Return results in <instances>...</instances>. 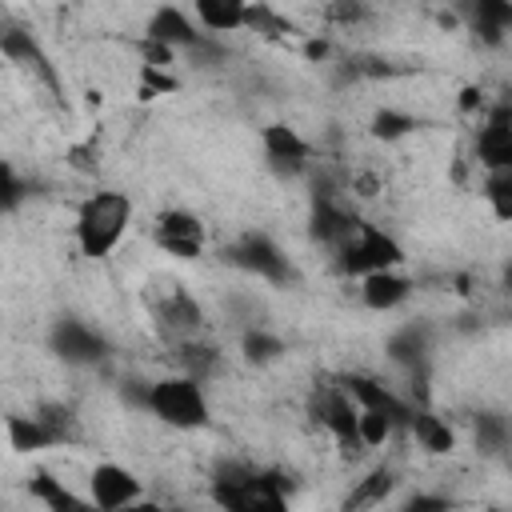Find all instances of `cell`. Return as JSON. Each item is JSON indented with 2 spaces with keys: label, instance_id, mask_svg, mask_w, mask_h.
I'll return each instance as SVG.
<instances>
[{
  "label": "cell",
  "instance_id": "cell-42",
  "mask_svg": "<svg viewBox=\"0 0 512 512\" xmlns=\"http://www.w3.org/2000/svg\"><path fill=\"white\" fill-rule=\"evenodd\" d=\"M352 188H356L360 196H376V188H380V184H376V176H372V172H364V176H356V180H352Z\"/></svg>",
  "mask_w": 512,
  "mask_h": 512
},
{
  "label": "cell",
  "instance_id": "cell-1",
  "mask_svg": "<svg viewBox=\"0 0 512 512\" xmlns=\"http://www.w3.org/2000/svg\"><path fill=\"white\" fill-rule=\"evenodd\" d=\"M128 220H132V200H128V192H116V188L92 192V196L76 208V244H80V252L92 256V260H104V256L120 244Z\"/></svg>",
  "mask_w": 512,
  "mask_h": 512
},
{
  "label": "cell",
  "instance_id": "cell-23",
  "mask_svg": "<svg viewBox=\"0 0 512 512\" xmlns=\"http://www.w3.org/2000/svg\"><path fill=\"white\" fill-rule=\"evenodd\" d=\"M176 364H180V372H188V376H196L204 384L208 376L220 372V352L212 344H204V340L192 336V340H180L176 344Z\"/></svg>",
  "mask_w": 512,
  "mask_h": 512
},
{
  "label": "cell",
  "instance_id": "cell-39",
  "mask_svg": "<svg viewBox=\"0 0 512 512\" xmlns=\"http://www.w3.org/2000/svg\"><path fill=\"white\" fill-rule=\"evenodd\" d=\"M456 108H460L464 116H468V112H480V108H484V92H480L476 84H464V88H460V100H456Z\"/></svg>",
  "mask_w": 512,
  "mask_h": 512
},
{
  "label": "cell",
  "instance_id": "cell-2",
  "mask_svg": "<svg viewBox=\"0 0 512 512\" xmlns=\"http://www.w3.org/2000/svg\"><path fill=\"white\" fill-rule=\"evenodd\" d=\"M148 412L160 416L168 428H204L208 424V396L200 388L196 376L180 372V376H164V380H152V400H148Z\"/></svg>",
  "mask_w": 512,
  "mask_h": 512
},
{
  "label": "cell",
  "instance_id": "cell-26",
  "mask_svg": "<svg viewBox=\"0 0 512 512\" xmlns=\"http://www.w3.org/2000/svg\"><path fill=\"white\" fill-rule=\"evenodd\" d=\"M472 432H476V448L488 456H504V448L512 444V428L500 412H480L472 420Z\"/></svg>",
  "mask_w": 512,
  "mask_h": 512
},
{
  "label": "cell",
  "instance_id": "cell-35",
  "mask_svg": "<svg viewBox=\"0 0 512 512\" xmlns=\"http://www.w3.org/2000/svg\"><path fill=\"white\" fill-rule=\"evenodd\" d=\"M24 196H28V184L16 176L12 164H4V168H0V204H4V212H16Z\"/></svg>",
  "mask_w": 512,
  "mask_h": 512
},
{
  "label": "cell",
  "instance_id": "cell-9",
  "mask_svg": "<svg viewBox=\"0 0 512 512\" xmlns=\"http://www.w3.org/2000/svg\"><path fill=\"white\" fill-rule=\"evenodd\" d=\"M152 236L176 260H196L204 252V224L196 212H184V208H164L152 220Z\"/></svg>",
  "mask_w": 512,
  "mask_h": 512
},
{
  "label": "cell",
  "instance_id": "cell-27",
  "mask_svg": "<svg viewBox=\"0 0 512 512\" xmlns=\"http://www.w3.org/2000/svg\"><path fill=\"white\" fill-rule=\"evenodd\" d=\"M416 128H420V120H416L412 112H404V108H380V112L372 116V124H368V132H372L376 140H384V144L404 140V136H412Z\"/></svg>",
  "mask_w": 512,
  "mask_h": 512
},
{
  "label": "cell",
  "instance_id": "cell-40",
  "mask_svg": "<svg viewBox=\"0 0 512 512\" xmlns=\"http://www.w3.org/2000/svg\"><path fill=\"white\" fill-rule=\"evenodd\" d=\"M448 504H452L448 496H408L404 500L408 512H432V508H448Z\"/></svg>",
  "mask_w": 512,
  "mask_h": 512
},
{
  "label": "cell",
  "instance_id": "cell-14",
  "mask_svg": "<svg viewBox=\"0 0 512 512\" xmlns=\"http://www.w3.org/2000/svg\"><path fill=\"white\" fill-rule=\"evenodd\" d=\"M356 216L352 212H344L332 196H316L312 200V216H308V236L316 240V244H328V248H344L348 240H352V232H356Z\"/></svg>",
  "mask_w": 512,
  "mask_h": 512
},
{
  "label": "cell",
  "instance_id": "cell-15",
  "mask_svg": "<svg viewBox=\"0 0 512 512\" xmlns=\"http://www.w3.org/2000/svg\"><path fill=\"white\" fill-rule=\"evenodd\" d=\"M464 20L480 44L500 48L512 32V0H464Z\"/></svg>",
  "mask_w": 512,
  "mask_h": 512
},
{
  "label": "cell",
  "instance_id": "cell-20",
  "mask_svg": "<svg viewBox=\"0 0 512 512\" xmlns=\"http://www.w3.org/2000/svg\"><path fill=\"white\" fill-rule=\"evenodd\" d=\"M408 428H412L416 444H420L424 452H432V456H448V452L456 448V432H452V424H448V420H440L436 412H428L424 404H420V408H412Z\"/></svg>",
  "mask_w": 512,
  "mask_h": 512
},
{
  "label": "cell",
  "instance_id": "cell-11",
  "mask_svg": "<svg viewBox=\"0 0 512 512\" xmlns=\"http://www.w3.org/2000/svg\"><path fill=\"white\" fill-rule=\"evenodd\" d=\"M260 144H264V160L276 176H300L312 160V144L288 124H268L260 132Z\"/></svg>",
  "mask_w": 512,
  "mask_h": 512
},
{
  "label": "cell",
  "instance_id": "cell-41",
  "mask_svg": "<svg viewBox=\"0 0 512 512\" xmlns=\"http://www.w3.org/2000/svg\"><path fill=\"white\" fill-rule=\"evenodd\" d=\"M328 52H332V48H328V40H320V36L304 40V60H312V64H316V60H328Z\"/></svg>",
  "mask_w": 512,
  "mask_h": 512
},
{
  "label": "cell",
  "instance_id": "cell-37",
  "mask_svg": "<svg viewBox=\"0 0 512 512\" xmlns=\"http://www.w3.org/2000/svg\"><path fill=\"white\" fill-rule=\"evenodd\" d=\"M148 400H152V384L148 380H136V376L120 380V404H128L136 412H148Z\"/></svg>",
  "mask_w": 512,
  "mask_h": 512
},
{
  "label": "cell",
  "instance_id": "cell-8",
  "mask_svg": "<svg viewBox=\"0 0 512 512\" xmlns=\"http://www.w3.org/2000/svg\"><path fill=\"white\" fill-rule=\"evenodd\" d=\"M48 348L64 364H100L108 356V340L96 328H88L84 320H76V316H60L48 328Z\"/></svg>",
  "mask_w": 512,
  "mask_h": 512
},
{
  "label": "cell",
  "instance_id": "cell-28",
  "mask_svg": "<svg viewBox=\"0 0 512 512\" xmlns=\"http://www.w3.org/2000/svg\"><path fill=\"white\" fill-rule=\"evenodd\" d=\"M36 416L44 420V428L52 432V440H56V444H76V440H80V420H76V412H72L68 404L48 400V404H40V408H36Z\"/></svg>",
  "mask_w": 512,
  "mask_h": 512
},
{
  "label": "cell",
  "instance_id": "cell-19",
  "mask_svg": "<svg viewBox=\"0 0 512 512\" xmlns=\"http://www.w3.org/2000/svg\"><path fill=\"white\" fill-rule=\"evenodd\" d=\"M344 388L352 392V400L360 404V408H384V412H392L396 416V424H404L408 428V416H412V408L388 388V384H380V380H372V376H364V372H352V376H344Z\"/></svg>",
  "mask_w": 512,
  "mask_h": 512
},
{
  "label": "cell",
  "instance_id": "cell-31",
  "mask_svg": "<svg viewBox=\"0 0 512 512\" xmlns=\"http://www.w3.org/2000/svg\"><path fill=\"white\" fill-rule=\"evenodd\" d=\"M484 200L492 204L496 220L512 224V168H496L484 176Z\"/></svg>",
  "mask_w": 512,
  "mask_h": 512
},
{
  "label": "cell",
  "instance_id": "cell-7",
  "mask_svg": "<svg viewBox=\"0 0 512 512\" xmlns=\"http://www.w3.org/2000/svg\"><path fill=\"white\" fill-rule=\"evenodd\" d=\"M152 320H156V332L176 348L180 340L200 336V328H204V308H200V300H196L192 292L168 288V292L152 304Z\"/></svg>",
  "mask_w": 512,
  "mask_h": 512
},
{
  "label": "cell",
  "instance_id": "cell-33",
  "mask_svg": "<svg viewBox=\"0 0 512 512\" xmlns=\"http://www.w3.org/2000/svg\"><path fill=\"white\" fill-rule=\"evenodd\" d=\"M180 88V80L168 68L156 64H140V100H156V96H172Z\"/></svg>",
  "mask_w": 512,
  "mask_h": 512
},
{
  "label": "cell",
  "instance_id": "cell-4",
  "mask_svg": "<svg viewBox=\"0 0 512 512\" xmlns=\"http://www.w3.org/2000/svg\"><path fill=\"white\" fill-rule=\"evenodd\" d=\"M312 420L324 424V428L336 436L344 460H356L360 452H368L364 440H360V428H356L360 404L352 400L348 388H324V392H316V396H312Z\"/></svg>",
  "mask_w": 512,
  "mask_h": 512
},
{
  "label": "cell",
  "instance_id": "cell-21",
  "mask_svg": "<svg viewBox=\"0 0 512 512\" xmlns=\"http://www.w3.org/2000/svg\"><path fill=\"white\" fill-rule=\"evenodd\" d=\"M192 12L208 32H236L248 20V0H192Z\"/></svg>",
  "mask_w": 512,
  "mask_h": 512
},
{
  "label": "cell",
  "instance_id": "cell-22",
  "mask_svg": "<svg viewBox=\"0 0 512 512\" xmlns=\"http://www.w3.org/2000/svg\"><path fill=\"white\" fill-rule=\"evenodd\" d=\"M4 428H8V444H12L16 452H24V456L44 452V448H52V444H56L40 416H16V412H12V416L4 420Z\"/></svg>",
  "mask_w": 512,
  "mask_h": 512
},
{
  "label": "cell",
  "instance_id": "cell-29",
  "mask_svg": "<svg viewBox=\"0 0 512 512\" xmlns=\"http://www.w3.org/2000/svg\"><path fill=\"white\" fill-rule=\"evenodd\" d=\"M244 28H252V32H260V36H268V40H284V36H292V32H300L288 16H280V12H272L264 0H248V20H244Z\"/></svg>",
  "mask_w": 512,
  "mask_h": 512
},
{
  "label": "cell",
  "instance_id": "cell-13",
  "mask_svg": "<svg viewBox=\"0 0 512 512\" xmlns=\"http://www.w3.org/2000/svg\"><path fill=\"white\" fill-rule=\"evenodd\" d=\"M476 160L496 172V168H512V104H492L484 128L476 132Z\"/></svg>",
  "mask_w": 512,
  "mask_h": 512
},
{
  "label": "cell",
  "instance_id": "cell-10",
  "mask_svg": "<svg viewBox=\"0 0 512 512\" xmlns=\"http://www.w3.org/2000/svg\"><path fill=\"white\" fill-rule=\"evenodd\" d=\"M0 52L12 60V64H20L24 72H32L56 100L64 96V88H60V76H56V68H52V60L44 56V48L36 44V36L28 32V28H20V24H8L4 32H0Z\"/></svg>",
  "mask_w": 512,
  "mask_h": 512
},
{
  "label": "cell",
  "instance_id": "cell-25",
  "mask_svg": "<svg viewBox=\"0 0 512 512\" xmlns=\"http://www.w3.org/2000/svg\"><path fill=\"white\" fill-rule=\"evenodd\" d=\"M240 352H244V360L248 364H256V368H264V364H276L288 348H284V340L280 336H272V332H264V328H244V336H240Z\"/></svg>",
  "mask_w": 512,
  "mask_h": 512
},
{
  "label": "cell",
  "instance_id": "cell-32",
  "mask_svg": "<svg viewBox=\"0 0 512 512\" xmlns=\"http://www.w3.org/2000/svg\"><path fill=\"white\" fill-rule=\"evenodd\" d=\"M356 428H360L364 448H380V444H384L400 424H396V416H392V412H384V408H360Z\"/></svg>",
  "mask_w": 512,
  "mask_h": 512
},
{
  "label": "cell",
  "instance_id": "cell-24",
  "mask_svg": "<svg viewBox=\"0 0 512 512\" xmlns=\"http://www.w3.org/2000/svg\"><path fill=\"white\" fill-rule=\"evenodd\" d=\"M392 488H396V472H392V468H372V472L344 496V508H376V504H384V500L392 496Z\"/></svg>",
  "mask_w": 512,
  "mask_h": 512
},
{
  "label": "cell",
  "instance_id": "cell-30",
  "mask_svg": "<svg viewBox=\"0 0 512 512\" xmlns=\"http://www.w3.org/2000/svg\"><path fill=\"white\" fill-rule=\"evenodd\" d=\"M28 492H32V500H40V504H48L52 512H64V508H76L80 504V496H72L52 472H32V480H28Z\"/></svg>",
  "mask_w": 512,
  "mask_h": 512
},
{
  "label": "cell",
  "instance_id": "cell-6",
  "mask_svg": "<svg viewBox=\"0 0 512 512\" xmlns=\"http://www.w3.org/2000/svg\"><path fill=\"white\" fill-rule=\"evenodd\" d=\"M144 36H156V40H164V44H172V48H188L196 60H220V56H224L220 40L208 36V32H200L176 4H160V8L148 16Z\"/></svg>",
  "mask_w": 512,
  "mask_h": 512
},
{
  "label": "cell",
  "instance_id": "cell-34",
  "mask_svg": "<svg viewBox=\"0 0 512 512\" xmlns=\"http://www.w3.org/2000/svg\"><path fill=\"white\" fill-rule=\"evenodd\" d=\"M324 16H328V24L352 28V24L368 20V4H364V0H328V4H324Z\"/></svg>",
  "mask_w": 512,
  "mask_h": 512
},
{
  "label": "cell",
  "instance_id": "cell-3",
  "mask_svg": "<svg viewBox=\"0 0 512 512\" xmlns=\"http://www.w3.org/2000/svg\"><path fill=\"white\" fill-rule=\"evenodd\" d=\"M340 260V272L344 276H368V272H380V268H400L404 264V248L384 232V228H376V224H356V232H352V240L336 252Z\"/></svg>",
  "mask_w": 512,
  "mask_h": 512
},
{
  "label": "cell",
  "instance_id": "cell-12",
  "mask_svg": "<svg viewBox=\"0 0 512 512\" xmlns=\"http://www.w3.org/2000/svg\"><path fill=\"white\" fill-rule=\"evenodd\" d=\"M88 496H92L96 508L116 512V508H128V504L140 500V480H136L124 464L104 460V464H96L92 476H88Z\"/></svg>",
  "mask_w": 512,
  "mask_h": 512
},
{
  "label": "cell",
  "instance_id": "cell-36",
  "mask_svg": "<svg viewBox=\"0 0 512 512\" xmlns=\"http://www.w3.org/2000/svg\"><path fill=\"white\" fill-rule=\"evenodd\" d=\"M140 60L144 64H156V68H168L172 60H176V48L172 44H164V40H156V36H140Z\"/></svg>",
  "mask_w": 512,
  "mask_h": 512
},
{
  "label": "cell",
  "instance_id": "cell-5",
  "mask_svg": "<svg viewBox=\"0 0 512 512\" xmlns=\"http://www.w3.org/2000/svg\"><path fill=\"white\" fill-rule=\"evenodd\" d=\"M224 256H228V264H236L240 272H248V276H256V280H268V284H288V280H296L292 260H288L284 248H280L272 236H264V232H244Z\"/></svg>",
  "mask_w": 512,
  "mask_h": 512
},
{
  "label": "cell",
  "instance_id": "cell-43",
  "mask_svg": "<svg viewBox=\"0 0 512 512\" xmlns=\"http://www.w3.org/2000/svg\"><path fill=\"white\" fill-rule=\"evenodd\" d=\"M504 284H508V292H512V264L504 268Z\"/></svg>",
  "mask_w": 512,
  "mask_h": 512
},
{
  "label": "cell",
  "instance_id": "cell-17",
  "mask_svg": "<svg viewBox=\"0 0 512 512\" xmlns=\"http://www.w3.org/2000/svg\"><path fill=\"white\" fill-rule=\"evenodd\" d=\"M428 352H432V328H428L424 320L404 324L400 332L388 336V356H392L400 368H408L412 376H416V372H428Z\"/></svg>",
  "mask_w": 512,
  "mask_h": 512
},
{
  "label": "cell",
  "instance_id": "cell-38",
  "mask_svg": "<svg viewBox=\"0 0 512 512\" xmlns=\"http://www.w3.org/2000/svg\"><path fill=\"white\" fill-rule=\"evenodd\" d=\"M68 160H72V168H80V172H96V144H76V148L68 152Z\"/></svg>",
  "mask_w": 512,
  "mask_h": 512
},
{
  "label": "cell",
  "instance_id": "cell-18",
  "mask_svg": "<svg viewBox=\"0 0 512 512\" xmlns=\"http://www.w3.org/2000/svg\"><path fill=\"white\" fill-rule=\"evenodd\" d=\"M288 492H292V480L284 472H276V468L252 472L244 484V512H284Z\"/></svg>",
  "mask_w": 512,
  "mask_h": 512
},
{
  "label": "cell",
  "instance_id": "cell-16",
  "mask_svg": "<svg viewBox=\"0 0 512 512\" xmlns=\"http://www.w3.org/2000/svg\"><path fill=\"white\" fill-rule=\"evenodd\" d=\"M408 296H412V280L400 276L396 268H380V272L360 276V300H364L372 312H392V308H400Z\"/></svg>",
  "mask_w": 512,
  "mask_h": 512
}]
</instances>
